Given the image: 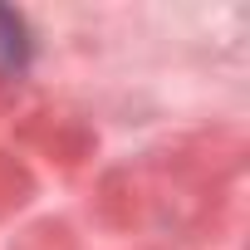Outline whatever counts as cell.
<instances>
[{
  "label": "cell",
  "instance_id": "cell-1",
  "mask_svg": "<svg viewBox=\"0 0 250 250\" xmlns=\"http://www.w3.org/2000/svg\"><path fill=\"white\" fill-rule=\"evenodd\" d=\"M30 59V40H25V25L15 10H0V64L5 69H20Z\"/></svg>",
  "mask_w": 250,
  "mask_h": 250
}]
</instances>
